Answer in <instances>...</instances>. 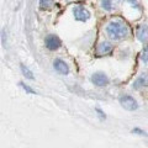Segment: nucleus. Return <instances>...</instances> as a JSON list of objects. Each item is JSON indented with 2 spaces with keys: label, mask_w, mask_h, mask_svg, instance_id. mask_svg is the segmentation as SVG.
Here are the masks:
<instances>
[{
  "label": "nucleus",
  "mask_w": 148,
  "mask_h": 148,
  "mask_svg": "<svg viewBox=\"0 0 148 148\" xmlns=\"http://www.w3.org/2000/svg\"><path fill=\"white\" fill-rule=\"evenodd\" d=\"M137 38L141 41L142 43H146L148 41V26L147 25H140L137 27Z\"/></svg>",
  "instance_id": "7"
},
{
  "label": "nucleus",
  "mask_w": 148,
  "mask_h": 148,
  "mask_svg": "<svg viewBox=\"0 0 148 148\" xmlns=\"http://www.w3.org/2000/svg\"><path fill=\"white\" fill-rule=\"evenodd\" d=\"M18 85H20V86H21L22 89H24L26 92H29V94H36V91H35L34 89H31V88H30L29 85L24 84V83H22V82H20V83H18Z\"/></svg>",
  "instance_id": "14"
},
{
  "label": "nucleus",
  "mask_w": 148,
  "mask_h": 148,
  "mask_svg": "<svg viewBox=\"0 0 148 148\" xmlns=\"http://www.w3.org/2000/svg\"><path fill=\"white\" fill-rule=\"evenodd\" d=\"M91 82L92 84H95L96 86H106L109 84V78L104 73H95L91 75Z\"/></svg>",
  "instance_id": "5"
},
{
  "label": "nucleus",
  "mask_w": 148,
  "mask_h": 148,
  "mask_svg": "<svg viewBox=\"0 0 148 148\" xmlns=\"http://www.w3.org/2000/svg\"><path fill=\"white\" fill-rule=\"evenodd\" d=\"M119 100H120V104H121L122 108L128 111H133V110L138 109V104H137L136 99H133L132 96H130V95H121Z\"/></svg>",
  "instance_id": "2"
},
{
  "label": "nucleus",
  "mask_w": 148,
  "mask_h": 148,
  "mask_svg": "<svg viewBox=\"0 0 148 148\" xmlns=\"http://www.w3.org/2000/svg\"><path fill=\"white\" fill-rule=\"evenodd\" d=\"M112 49H114V46L110 42H101L98 46V48H96V53L99 56H104V54H109Z\"/></svg>",
  "instance_id": "8"
},
{
  "label": "nucleus",
  "mask_w": 148,
  "mask_h": 148,
  "mask_svg": "<svg viewBox=\"0 0 148 148\" xmlns=\"http://www.w3.org/2000/svg\"><path fill=\"white\" fill-rule=\"evenodd\" d=\"M6 32L5 31H3V46H5L6 45Z\"/></svg>",
  "instance_id": "18"
},
{
  "label": "nucleus",
  "mask_w": 148,
  "mask_h": 148,
  "mask_svg": "<svg viewBox=\"0 0 148 148\" xmlns=\"http://www.w3.org/2000/svg\"><path fill=\"white\" fill-rule=\"evenodd\" d=\"M141 59L145 63H148V45L146 46L145 48L142 51V54H141Z\"/></svg>",
  "instance_id": "13"
},
{
  "label": "nucleus",
  "mask_w": 148,
  "mask_h": 148,
  "mask_svg": "<svg viewBox=\"0 0 148 148\" xmlns=\"http://www.w3.org/2000/svg\"><path fill=\"white\" fill-rule=\"evenodd\" d=\"M132 132H133V133H137V135L147 136V133H146L145 131H142V130H140V128H133V130H132Z\"/></svg>",
  "instance_id": "15"
},
{
  "label": "nucleus",
  "mask_w": 148,
  "mask_h": 148,
  "mask_svg": "<svg viewBox=\"0 0 148 148\" xmlns=\"http://www.w3.org/2000/svg\"><path fill=\"white\" fill-rule=\"evenodd\" d=\"M53 4V0H40V8L41 9H49Z\"/></svg>",
  "instance_id": "12"
},
{
  "label": "nucleus",
  "mask_w": 148,
  "mask_h": 148,
  "mask_svg": "<svg viewBox=\"0 0 148 148\" xmlns=\"http://www.w3.org/2000/svg\"><path fill=\"white\" fill-rule=\"evenodd\" d=\"M132 86L135 88V89H140L142 86H148V73H145V74H142V75L138 77L135 80V83H133Z\"/></svg>",
  "instance_id": "9"
},
{
  "label": "nucleus",
  "mask_w": 148,
  "mask_h": 148,
  "mask_svg": "<svg viewBox=\"0 0 148 148\" xmlns=\"http://www.w3.org/2000/svg\"><path fill=\"white\" fill-rule=\"evenodd\" d=\"M119 4V0H101V8L106 11H111L112 9L116 8Z\"/></svg>",
  "instance_id": "10"
},
{
  "label": "nucleus",
  "mask_w": 148,
  "mask_h": 148,
  "mask_svg": "<svg viewBox=\"0 0 148 148\" xmlns=\"http://www.w3.org/2000/svg\"><path fill=\"white\" fill-rule=\"evenodd\" d=\"M45 43H46V47H47L48 49L56 51V49H58L62 46V41L59 40L58 36H56V35H48L47 37H46V40H45Z\"/></svg>",
  "instance_id": "4"
},
{
  "label": "nucleus",
  "mask_w": 148,
  "mask_h": 148,
  "mask_svg": "<svg viewBox=\"0 0 148 148\" xmlns=\"http://www.w3.org/2000/svg\"><path fill=\"white\" fill-rule=\"evenodd\" d=\"M128 3L131 4L132 6H135L136 9H140V6H138V3H137V0H128Z\"/></svg>",
  "instance_id": "17"
},
{
  "label": "nucleus",
  "mask_w": 148,
  "mask_h": 148,
  "mask_svg": "<svg viewBox=\"0 0 148 148\" xmlns=\"http://www.w3.org/2000/svg\"><path fill=\"white\" fill-rule=\"evenodd\" d=\"M20 69H21L22 74H24V75L27 78V79H31V80H32V79L35 78V77H34V74H32V72L25 66V64H20Z\"/></svg>",
  "instance_id": "11"
},
{
  "label": "nucleus",
  "mask_w": 148,
  "mask_h": 148,
  "mask_svg": "<svg viewBox=\"0 0 148 148\" xmlns=\"http://www.w3.org/2000/svg\"><path fill=\"white\" fill-rule=\"evenodd\" d=\"M73 14H74L75 20L82 21V22H85V21H88L90 18V12L88 11L84 6H82V5H78V6L74 8Z\"/></svg>",
  "instance_id": "3"
},
{
  "label": "nucleus",
  "mask_w": 148,
  "mask_h": 148,
  "mask_svg": "<svg viewBox=\"0 0 148 148\" xmlns=\"http://www.w3.org/2000/svg\"><path fill=\"white\" fill-rule=\"evenodd\" d=\"M96 112H98V115H99V117H100L101 120H105V119H106V116H105V114L103 112V110H100V109H96Z\"/></svg>",
  "instance_id": "16"
},
{
  "label": "nucleus",
  "mask_w": 148,
  "mask_h": 148,
  "mask_svg": "<svg viewBox=\"0 0 148 148\" xmlns=\"http://www.w3.org/2000/svg\"><path fill=\"white\" fill-rule=\"evenodd\" d=\"M106 34H108L110 40L114 41H121L127 38L130 35V29L125 22L120 21V20H115L111 21L106 26Z\"/></svg>",
  "instance_id": "1"
},
{
  "label": "nucleus",
  "mask_w": 148,
  "mask_h": 148,
  "mask_svg": "<svg viewBox=\"0 0 148 148\" xmlns=\"http://www.w3.org/2000/svg\"><path fill=\"white\" fill-rule=\"evenodd\" d=\"M53 67L56 69V72H58L59 74H63V75H67V74L69 73L68 64L64 62V61H62V59H59V58H57L53 62Z\"/></svg>",
  "instance_id": "6"
}]
</instances>
